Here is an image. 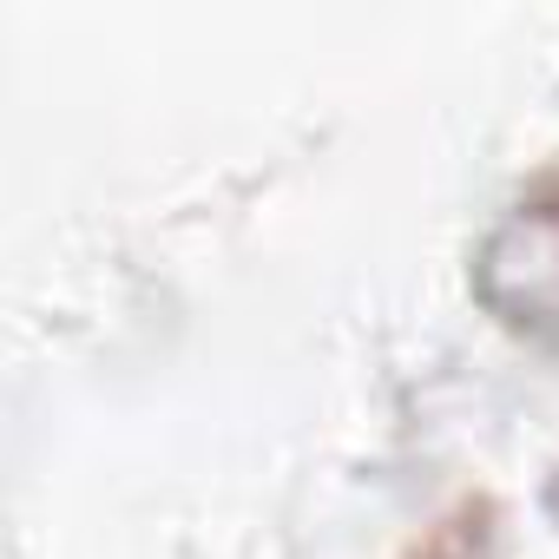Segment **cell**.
<instances>
[{
  "instance_id": "1",
  "label": "cell",
  "mask_w": 559,
  "mask_h": 559,
  "mask_svg": "<svg viewBox=\"0 0 559 559\" xmlns=\"http://www.w3.org/2000/svg\"><path fill=\"white\" fill-rule=\"evenodd\" d=\"M480 290L513 323H559V178L520 198L480 257Z\"/></svg>"
},
{
  "instance_id": "2",
  "label": "cell",
  "mask_w": 559,
  "mask_h": 559,
  "mask_svg": "<svg viewBox=\"0 0 559 559\" xmlns=\"http://www.w3.org/2000/svg\"><path fill=\"white\" fill-rule=\"evenodd\" d=\"M480 520L474 513H461V520H441L435 533H428V546H421V559H480Z\"/></svg>"
}]
</instances>
